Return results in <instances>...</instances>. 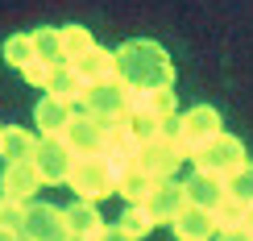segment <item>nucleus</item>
<instances>
[{
    "mask_svg": "<svg viewBox=\"0 0 253 241\" xmlns=\"http://www.w3.org/2000/svg\"><path fill=\"white\" fill-rule=\"evenodd\" d=\"M137 166H141L150 179L158 183H166V179H174V171L187 162V154H183V145H178L174 138H154V142H145L141 150H137Z\"/></svg>",
    "mask_w": 253,
    "mask_h": 241,
    "instance_id": "nucleus-5",
    "label": "nucleus"
},
{
    "mask_svg": "<svg viewBox=\"0 0 253 241\" xmlns=\"http://www.w3.org/2000/svg\"><path fill=\"white\" fill-rule=\"evenodd\" d=\"M245 229H249V233H253V204L245 208Z\"/></svg>",
    "mask_w": 253,
    "mask_h": 241,
    "instance_id": "nucleus-33",
    "label": "nucleus"
},
{
    "mask_svg": "<svg viewBox=\"0 0 253 241\" xmlns=\"http://www.w3.org/2000/svg\"><path fill=\"white\" fill-rule=\"evenodd\" d=\"M46 96H58V100H67V104H75V100L83 104V96H87V83L75 75V67H71V62H58L54 75H50Z\"/></svg>",
    "mask_w": 253,
    "mask_h": 241,
    "instance_id": "nucleus-21",
    "label": "nucleus"
},
{
    "mask_svg": "<svg viewBox=\"0 0 253 241\" xmlns=\"http://www.w3.org/2000/svg\"><path fill=\"white\" fill-rule=\"evenodd\" d=\"M104 129H108L104 121L87 117V112H75V121L67 125L62 142L71 145V154H75V158H96V154H104Z\"/></svg>",
    "mask_w": 253,
    "mask_h": 241,
    "instance_id": "nucleus-9",
    "label": "nucleus"
},
{
    "mask_svg": "<svg viewBox=\"0 0 253 241\" xmlns=\"http://www.w3.org/2000/svg\"><path fill=\"white\" fill-rule=\"evenodd\" d=\"M117 175H121V162L108 158V154L75 158L67 187L79 195V200H91V204H96V200H104V195H117Z\"/></svg>",
    "mask_w": 253,
    "mask_h": 241,
    "instance_id": "nucleus-2",
    "label": "nucleus"
},
{
    "mask_svg": "<svg viewBox=\"0 0 253 241\" xmlns=\"http://www.w3.org/2000/svg\"><path fill=\"white\" fill-rule=\"evenodd\" d=\"M154 225H158V221H154L150 212H145V204H129V208L121 212V221H117V229H121V233H129L133 241H141Z\"/></svg>",
    "mask_w": 253,
    "mask_h": 241,
    "instance_id": "nucleus-24",
    "label": "nucleus"
},
{
    "mask_svg": "<svg viewBox=\"0 0 253 241\" xmlns=\"http://www.w3.org/2000/svg\"><path fill=\"white\" fill-rule=\"evenodd\" d=\"M220 133H224V129H220V112L208 108V104H195V108H187L183 117L174 121V142L183 145L187 158H195L199 150H208Z\"/></svg>",
    "mask_w": 253,
    "mask_h": 241,
    "instance_id": "nucleus-3",
    "label": "nucleus"
},
{
    "mask_svg": "<svg viewBox=\"0 0 253 241\" xmlns=\"http://www.w3.org/2000/svg\"><path fill=\"white\" fill-rule=\"evenodd\" d=\"M212 216H216L220 229H241V225H245V204L233 200V195H224V204H220Z\"/></svg>",
    "mask_w": 253,
    "mask_h": 241,
    "instance_id": "nucleus-28",
    "label": "nucleus"
},
{
    "mask_svg": "<svg viewBox=\"0 0 253 241\" xmlns=\"http://www.w3.org/2000/svg\"><path fill=\"white\" fill-rule=\"evenodd\" d=\"M224 187H228V195H233V200H241V204L249 208V204H253V162H245L237 175H228Z\"/></svg>",
    "mask_w": 253,
    "mask_h": 241,
    "instance_id": "nucleus-26",
    "label": "nucleus"
},
{
    "mask_svg": "<svg viewBox=\"0 0 253 241\" xmlns=\"http://www.w3.org/2000/svg\"><path fill=\"white\" fill-rule=\"evenodd\" d=\"M0 54H4V62H8V67L25 71L29 62L38 58V50H34V38H29V34H13V38L4 42V46H0Z\"/></svg>",
    "mask_w": 253,
    "mask_h": 241,
    "instance_id": "nucleus-23",
    "label": "nucleus"
},
{
    "mask_svg": "<svg viewBox=\"0 0 253 241\" xmlns=\"http://www.w3.org/2000/svg\"><path fill=\"white\" fill-rule=\"evenodd\" d=\"M183 208H187V192H183V183H174V179L158 183L154 195L145 200V212H150L158 225H174L178 216H183Z\"/></svg>",
    "mask_w": 253,
    "mask_h": 241,
    "instance_id": "nucleus-12",
    "label": "nucleus"
},
{
    "mask_svg": "<svg viewBox=\"0 0 253 241\" xmlns=\"http://www.w3.org/2000/svg\"><path fill=\"white\" fill-rule=\"evenodd\" d=\"M245 162H249V158H245V145H241L233 133H220V138L208 145V150L195 154V171H208V175H216V179L237 175Z\"/></svg>",
    "mask_w": 253,
    "mask_h": 241,
    "instance_id": "nucleus-6",
    "label": "nucleus"
},
{
    "mask_svg": "<svg viewBox=\"0 0 253 241\" xmlns=\"http://www.w3.org/2000/svg\"><path fill=\"white\" fill-rule=\"evenodd\" d=\"M212 241H253V233H249L245 225H241V229H220Z\"/></svg>",
    "mask_w": 253,
    "mask_h": 241,
    "instance_id": "nucleus-30",
    "label": "nucleus"
},
{
    "mask_svg": "<svg viewBox=\"0 0 253 241\" xmlns=\"http://www.w3.org/2000/svg\"><path fill=\"white\" fill-rule=\"evenodd\" d=\"M0 241H25L21 233H13V229H0Z\"/></svg>",
    "mask_w": 253,
    "mask_h": 241,
    "instance_id": "nucleus-32",
    "label": "nucleus"
},
{
    "mask_svg": "<svg viewBox=\"0 0 253 241\" xmlns=\"http://www.w3.org/2000/svg\"><path fill=\"white\" fill-rule=\"evenodd\" d=\"M34 121H38L42 138H62L67 125L75 121V104H67V100H58V96H42L38 108H34Z\"/></svg>",
    "mask_w": 253,
    "mask_h": 241,
    "instance_id": "nucleus-13",
    "label": "nucleus"
},
{
    "mask_svg": "<svg viewBox=\"0 0 253 241\" xmlns=\"http://www.w3.org/2000/svg\"><path fill=\"white\" fill-rule=\"evenodd\" d=\"M170 229H174V237H178V241H212V237L220 233L216 216L208 212V208H195V204H187V208H183V216H178Z\"/></svg>",
    "mask_w": 253,
    "mask_h": 241,
    "instance_id": "nucleus-15",
    "label": "nucleus"
},
{
    "mask_svg": "<svg viewBox=\"0 0 253 241\" xmlns=\"http://www.w3.org/2000/svg\"><path fill=\"white\" fill-rule=\"evenodd\" d=\"M34 50H38V58H46V62H62V29H54V25H42V29H34Z\"/></svg>",
    "mask_w": 253,
    "mask_h": 241,
    "instance_id": "nucleus-25",
    "label": "nucleus"
},
{
    "mask_svg": "<svg viewBox=\"0 0 253 241\" xmlns=\"http://www.w3.org/2000/svg\"><path fill=\"white\" fill-rule=\"evenodd\" d=\"M137 150H141V142H137V133H133V125H129V121H112L108 129H104V154H108V158H117V162H133V158H137Z\"/></svg>",
    "mask_w": 253,
    "mask_h": 241,
    "instance_id": "nucleus-19",
    "label": "nucleus"
},
{
    "mask_svg": "<svg viewBox=\"0 0 253 241\" xmlns=\"http://www.w3.org/2000/svg\"><path fill=\"white\" fill-rule=\"evenodd\" d=\"M25 216H29V204H21V200H8V195H0V229L25 233Z\"/></svg>",
    "mask_w": 253,
    "mask_h": 241,
    "instance_id": "nucleus-27",
    "label": "nucleus"
},
{
    "mask_svg": "<svg viewBox=\"0 0 253 241\" xmlns=\"http://www.w3.org/2000/svg\"><path fill=\"white\" fill-rule=\"evenodd\" d=\"M117 75L133 92H158V88H174V62L158 42L133 38L117 50Z\"/></svg>",
    "mask_w": 253,
    "mask_h": 241,
    "instance_id": "nucleus-1",
    "label": "nucleus"
},
{
    "mask_svg": "<svg viewBox=\"0 0 253 241\" xmlns=\"http://www.w3.org/2000/svg\"><path fill=\"white\" fill-rule=\"evenodd\" d=\"M54 67H58V62H46V58H34V62H29L25 71H21V75H25V83H29V88H38V92H46V88H50V75H54Z\"/></svg>",
    "mask_w": 253,
    "mask_h": 241,
    "instance_id": "nucleus-29",
    "label": "nucleus"
},
{
    "mask_svg": "<svg viewBox=\"0 0 253 241\" xmlns=\"http://www.w3.org/2000/svg\"><path fill=\"white\" fill-rule=\"evenodd\" d=\"M83 112L96 117V121H104V125L129 121V112H133V88H125L121 79L96 83V88H87V96H83Z\"/></svg>",
    "mask_w": 253,
    "mask_h": 241,
    "instance_id": "nucleus-4",
    "label": "nucleus"
},
{
    "mask_svg": "<svg viewBox=\"0 0 253 241\" xmlns=\"http://www.w3.org/2000/svg\"><path fill=\"white\" fill-rule=\"evenodd\" d=\"M67 225H71V241H104L108 237V225H104L100 208L91 200L67 204Z\"/></svg>",
    "mask_w": 253,
    "mask_h": 241,
    "instance_id": "nucleus-11",
    "label": "nucleus"
},
{
    "mask_svg": "<svg viewBox=\"0 0 253 241\" xmlns=\"http://www.w3.org/2000/svg\"><path fill=\"white\" fill-rule=\"evenodd\" d=\"M71 67H75V75L87 83V88L108 83V79H121L117 75V50H104V46H96L91 54H83L79 62H71Z\"/></svg>",
    "mask_w": 253,
    "mask_h": 241,
    "instance_id": "nucleus-16",
    "label": "nucleus"
},
{
    "mask_svg": "<svg viewBox=\"0 0 253 241\" xmlns=\"http://www.w3.org/2000/svg\"><path fill=\"white\" fill-rule=\"evenodd\" d=\"M133 112H150V117H158V121H174V117H178V96H174V88L133 92Z\"/></svg>",
    "mask_w": 253,
    "mask_h": 241,
    "instance_id": "nucleus-20",
    "label": "nucleus"
},
{
    "mask_svg": "<svg viewBox=\"0 0 253 241\" xmlns=\"http://www.w3.org/2000/svg\"><path fill=\"white\" fill-rule=\"evenodd\" d=\"M158 179L141 171L137 162H121V175H117V195H125V204H145L154 195Z\"/></svg>",
    "mask_w": 253,
    "mask_h": 241,
    "instance_id": "nucleus-17",
    "label": "nucleus"
},
{
    "mask_svg": "<svg viewBox=\"0 0 253 241\" xmlns=\"http://www.w3.org/2000/svg\"><path fill=\"white\" fill-rule=\"evenodd\" d=\"M183 192H187V204H195V208H208V212H216V208L224 204L228 187H224V179H216V175H208V171H195L191 179L183 183Z\"/></svg>",
    "mask_w": 253,
    "mask_h": 241,
    "instance_id": "nucleus-14",
    "label": "nucleus"
},
{
    "mask_svg": "<svg viewBox=\"0 0 253 241\" xmlns=\"http://www.w3.org/2000/svg\"><path fill=\"white\" fill-rule=\"evenodd\" d=\"M38 175H42V183L46 187H58V183H67L71 179V166H75V154H71V145L62 142V138H42L38 145Z\"/></svg>",
    "mask_w": 253,
    "mask_h": 241,
    "instance_id": "nucleus-8",
    "label": "nucleus"
},
{
    "mask_svg": "<svg viewBox=\"0 0 253 241\" xmlns=\"http://www.w3.org/2000/svg\"><path fill=\"white\" fill-rule=\"evenodd\" d=\"M96 50V38L83 25H62V62H79L83 54Z\"/></svg>",
    "mask_w": 253,
    "mask_h": 241,
    "instance_id": "nucleus-22",
    "label": "nucleus"
},
{
    "mask_svg": "<svg viewBox=\"0 0 253 241\" xmlns=\"http://www.w3.org/2000/svg\"><path fill=\"white\" fill-rule=\"evenodd\" d=\"M38 145H42L38 133L8 125L4 138H0V158H4V162H34V158H38Z\"/></svg>",
    "mask_w": 253,
    "mask_h": 241,
    "instance_id": "nucleus-18",
    "label": "nucleus"
},
{
    "mask_svg": "<svg viewBox=\"0 0 253 241\" xmlns=\"http://www.w3.org/2000/svg\"><path fill=\"white\" fill-rule=\"evenodd\" d=\"M0 138H4V125H0Z\"/></svg>",
    "mask_w": 253,
    "mask_h": 241,
    "instance_id": "nucleus-34",
    "label": "nucleus"
},
{
    "mask_svg": "<svg viewBox=\"0 0 253 241\" xmlns=\"http://www.w3.org/2000/svg\"><path fill=\"white\" fill-rule=\"evenodd\" d=\"M46 183L38 175V162H4V171H0V195H8V200L34 204V195Z\"/></svg>",
    "mask_w": 253,
    "mask_h": 241,
    "instance_id": "nucleus-10",
    "label": "nucleus"
},
{
    "mask_svg": "<svg viewBox=\"0 0 253 241\" xmlns=\"http://www.w3.org/2000/svg\"><path fill=\"white\" fill-rule=\"evenodd\" d=\"M104 241H133V237H129V233H121V229L112 225V229H108V237H104Z\"/></svg>",
    "mask_w": 253,
    "mask_h": 241,
    "instance_id": "nucleus-31",
    "label": "nucleus"
},
{
    "mask_svg": "<svg viewBox=\"0 0 253 241\" xmlns=\"http://www.w3.org/2000/svg\"><path fill=\"white\" fill-rule=\"evenodd\" d=\"M25 241H71V225H67V208L58 204H46V200H34L29 204V216H25Z\"/></svg>",
    "mask_w": 253,
    "mask_h": 241,
    "instance_id": "nucleus-7",
    "label": "nucleus"
}]
</instances>
